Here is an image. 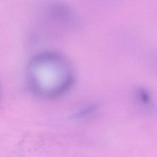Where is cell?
<instances>
[{
    "label": "cell",
    "mask_w": 157,
    "mask_h": 157,
    "mask_svg": "<svg viewBox=\"0 0 157 157\" xmlns=\"http://www.w3.org/2000/svg\"><path fill=\"white\" fill-rule=\"evenodd\" d=\"M28 77L32 90L47 98L62 95L69 90L74 81L71 64L64 57L55 52L36 55L30 63Z\"/></svg>",
    "instance_id": "obj_1"
},
{
    "label": "cell",
    "mask_w": 157,
    "mask_h": 157,
    "mask_svg": "<svg viewBox=\"0 0 157 157\" xmlns=\"http://www.w3.org/2000/svg\"><path fill=\"white\" fill-rule=\"evenodd\" d=\"M98 107V105L95 104L87 105L74 113L72 115V118L74 119H82L89 117L96 112Z\"/></svg>",
    "instance_id": "obj_2"
},
{
    "label": "cell",
    "mask_w": 157,
    "mask_h": 157,
    "mask_svg": "<svg viewBox=\"0 0 157 157\" xmlns=\"http://www.w3.org/2000/svg\"><path fill=\"white\" fill-rule=\"evenodd\" d=\"M137 99L139 101L144 105L148 106L151 102V98L149 94L144 90H139L137 92Z\"/></svg>",
    "instance_id": "obj_3"
}]
</instances>
